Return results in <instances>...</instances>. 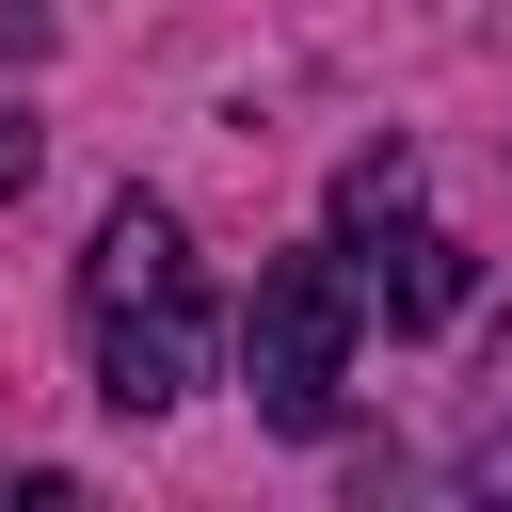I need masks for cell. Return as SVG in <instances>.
Returning <instances> with one entry per match:
<instances>
[{
    "instance_id": "obj_5",
    "label": "cell",
    "mask_w": 512,
    "mask_h": 512,
    "mask_svg": "<svg viewBox=\"0 0 512 512\" xmlns=\"http://www.w3.org/2000/svg\"><path fill=\"white\" fill-rule=\"evenodd\" d=\"M0 32H16V16H0Z\"/></svg>"
},
{
    "instance_id": "obj_2",
    "label": "cell",
    "mask_w": 512,
    "mask_h": 512,
    "mask_svg": "<svg viewBox=\"0 0 512 512\" xmlns=\"http://www.w3.org/2000/svg\"><path fill=\"white\" fill-rule=\"evenodd\" d=\"M352 320H368V272H352V256H272V272H256V304H240V384H256L272 432H336Z\"/></svg>"
},
{
    "instance_id": "obj_3",
    "label": "cell",
    "mask_w": 512,
    "mask_h": 512,
    "mask_svg": "<svg viewBox=\"0 0 512 512\" xmlns=\"http://www.w3.org/2000/svg\"><path fill=\"white\" fill-rule=\"evenodd\" d=\"M336 256L384 288V320H400V336L464 320V240H432V224H416V144H352V160H336Z\"/></svg>"
},
{
    "instance_id": "obj_1",
    "label": "cell",
    "mask_w": 512,
    "mask_h": 512,
    "mask_svg": "<svg viewBox=\"0 0 512 512\" xmlns=\"http://www.w3.org/2000/svg\"><path fill=\"white\" fill-rule=\"evenodd\" d=\"M80 320H96V400L112 416H176L208 384V288H192V240L160 192H128L80 256Z\"/></svg>"
},
{
    "instance_id": "obj_4",
    "label": "cell",
    "mask_w": 512,
    "mask_h": 512,
    "mask_svg": "<svg viewBox=\"0 0 512 512\" xmlns=\"http://www.w3.org/2000/svg\"><path fill=\"white\" fill-rule=\"evenodd\" d=\"M16 176H32V128H16V112H0V192H16Z\"/></svg>"
}]
</instances>
